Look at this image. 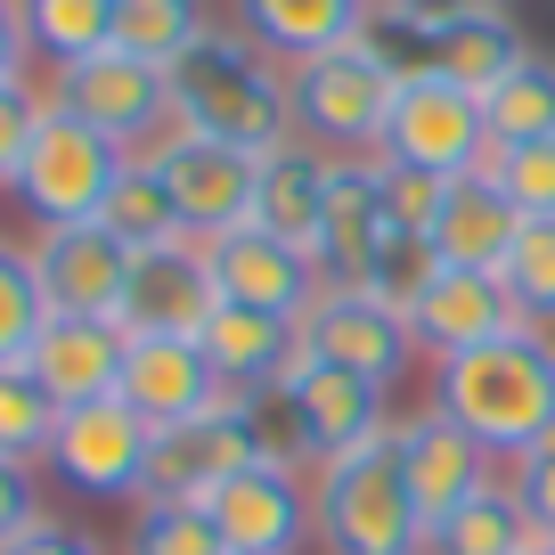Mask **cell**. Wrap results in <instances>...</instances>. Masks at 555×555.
<instances>
[{
    "label": "cell",
    "instance_id": "obj_1",
    "mask_svg": "<svg viewBox=\"0 0 555 555\" xmlns=\"http://www.w3.org/2000/svg\"><path fill=\"white\" fill-rule=\"evenodd\" d=\"M434 409L457 416L499 466H515L555 441V351L539 344V327H515L482 351L434 360Z\"/></svg>",
    "mask_w": 555,
    "mask_h": 555
},
{
    "label": "cell",
    "instance_id": "obj_2",
    "mask_svg": "<svg viewBox=\"0 0 555 555\" xmlns=\"http://www.w3.org/2000/svg\"><path fill=\"white\" fill-rule=\"evenodd\" d=\"M172 122L196 139H221L245 156H270L295 139V99H286V66L237 25H212L189 57L172 66Z\"/></svg>",
    "mask_w": 555,
    "mask_h": 555
},
{
    "label": "cell",
    "instance_id": "obj_3",
    "mask_svg": "<svg viewBox=\"0 0 555 555\" xmlns=\"http://www.w3.org/2000/svg\"><path fill=\"white\" fill-rule=\"evenodd\" d=\"M254 416H261V450H270L278 466H302V474L367 450L376 434H392L384 384L351 376V367H335V360H311V351L286 367L278 392L254 400Z\"/></svg>",
    "mask_w": 555,
    "mask_h": 555
},
{
    "label": "cell",
    "instance_id": "obj_4",
    "mask_svg": "<svg viewBox=\"0 0 555 555\" xmlns=\"http://www.w3.org/2000/svg\"><path fill=\"white\" fill-rule=\"evenodd\" d=\"M400 50L376 34L344 41L327 57H302L286 66V99H295V139H311L319 156H376L384 147V122H392L400 99Z\"/></svg>",
    "mask_w": 555,
    "mask_h": 555
},
{
    "label": "cell",
    "instance_id": "obj_5",
    "mask_svg": "<svg viewBox=\"0 0 555 555\" xmlns=\"http://www.w3.org/2000/svg\"><path fill=\"white\" fill-rule=\"evenodd\" d=\"M425 539H434V522H425L409 474H400L392 434L319 466V547L327 555H425Z\"/></svg>",
    "mask_w": 555,
    "mask_h": 555
},
{
    "label": "cell",
    "instance_id": "obj_6",
    "mask_svg": "<svg viewBox=\"0 0 555 555\" xmlns=\"http://www.w3.org/2000/svg\"><path fill=\"white\" fill-rule=\"evenodd\" d=\"M122 164H131V147H115L106 131H90L82 115H66V106L50 99V115H41L34 131V156H25L17 172V205L34 229H82L106 212V196H115Z\"/></svg>",
    "mask_w": 555,
    "mask_h": 555
},
{
    "label": "cell",
    "instance_id": "obj_7",
    "mask_svg": "<svg viewBox=\"0 0 555 555\" xmlns=\"http://www.w3.org/2000/svg\"><path fill=\"white\" fill-rule=\"evenodd\" d=\"M384 164H416V172H441V180H466L482 172L490 156V115L474 90H457L441 66L416 57L400 74V99H392V122H384Z\"/></svg>",
    "mask_w": 555,
    "mask_h": 555
},
{
    "label": "cell",
    "instance_id": "obj_8",
    "mask_svg": "<svg viewBox=\"0 0 555 555\" xmlns=\"http://www.w3.org/2000/svg\"><path fill=\"white\" fill-rule=\"evenodd\" d=\"M147 466H156V425L131 400H90V409L57 416V441L41 457V474L74 490V499H106V506H139L147 499Z\"/></svg>",
    "mask_w": 555,
    "mask_h": 555
},
{
    "label": "cell",
    "instance_id": "obj_9",
    "mask_svg": "<svg viewBox=\"0 0 555 555\" xmlns=\"http://www.w3.org/2000/svg\"><path fill=\"white\" fill-rule=\"evenodd\" d=\"M50 99L66 106V115H82L90 131H106L115 147H131V156H147V147L172 131V74L131 57V50H99V57H82V66H66Z\"/></svg>",
    "mask_w": 555,
    "mask_h": 555
},
{
    "label": "cell",
    "instance_id": "obj_10",
    "mask_svg": "<svg viewBox=\"0 0 555 555\" xmlns=\"http://www.w3.org/2000/svg\"><path fill=\"white\" fill-rule=\"evenodd\" d=\"M212 531H221L229 555H302L319 539V490L302 466H278V457H261V466L229 474L221 490L205 499Z\"/></svg>",
    "mask_w": 555,
    "mask_h": 555
},
{
    "label": "cell",
    "instance_id": "obj_11",
    "mask_svg": "<svg viewBox=\"0 0 555 555\" xmlns=\"http://www.w3.org/2000/svg\"><path fill=\"white\" fill-rule=\"evenodd\" d=\"M147 164L164 172V189H172L180 221H189L196 245L229 237V229L254 221V189H261V156H245V147H221V139H196V131H164L156 147H147Z\"/></svg>",
    "mask_w": 555,
    "mask_h": 555
},
{
    "label": "cell",
    "instance_id": "obj_12",
    "mask_svg": "<svg viewBox=\"0 0 555 555\" xmlns=\"http://www.w3.org/2000/svg\"><path fill=\"white\" fill-rule=\"evenodd\" d=\"M261 457H270V450H261L254 400H229V409H212V416H189V425H164V434H156L147 499H189V506H205L229 474L261 466Z\"/></svg>",
    "mask_w": 555,
    "mask_h": 555
},
{
    "label": "cell",
    "instance_id": "obj_13",
    "mask_svg": "<svg viewBox=\"0 0 555 555\" xmlns=\"http://www.w3.org/2000/svg\"><path fill=\"white\" fill-rule=\"evenodd\" d=\"M302 351L351 367V376H367V384H384V392L425 360L416 335H409V311L360 295V286H327V295L311 302V319H302Z\"/></svg>",
    "mask_w": 555,
    "mask_h": 555
},
{
    "label": "cell",
    "instance_id": "obj_14",
    "mask_svg": "<svg viewBox=\"0 0 555 555\" xmlns=\"http://www.w3.org/2000/svg\"><path fill=\"white\" fill-rule=\"evenodd\" d=\"M205 270L212 286H221V302H245V311H270V319H311V302L327 295V278H319V261L302 254V245L270 237V229H229V237L205 245Z\"/></svg>",
    "mask_w": 555,
    "mask_h": 555
},
{
    "label": "cell",
    "instance_id": "obj_15",
    "mask_svg": "<svg viewBox=\"0 0 555 555\" xmlns=\"http://www.w3.org/2000/svg\"><path fill=\"white\" fill-rule=\"evenodd\" d=\"M131 261L139 254L106 221L34 229V270H41V295H50V319H122Z\"/></svg>",
    "mask_w": 555,
    "mask_h": 555
},
{
    "label": "cell",
    "instance_id": "obj_16",
    "mask_svg": "<svg viewBox=\"0 0 555 555\" xmlns=\"http://www.w3.org/2000/svg\"><path fill=\"white\" fill-rule=\"evenodd\" d=\"M115 400H131V409L164 434V425H189V416L229 409L237 392L221 384V367L205 360V344H196V335H131Z\"/></svg>",
    "mask_w": 555,
    "mask_h": 555
},
{
    "label": "cell",
    "instance_id": "obj_17",
    "mask_svg": "<svg viewBox=\"0 0 555 555\" xmlns=\"http://www.w3.org/2000/svg\"><path fill=\"white\" fill-rule=\"evenodd\" d=\"M392 441H400V474H409L425 522H450L466 499H482V490L499 482V457H490L482 441L457 425V416H441L434 400H425L416 416H400Z\"/></svg>",
    "mask_w": 555,
    "mask_h": 555
},
{
    "label": "cell",
    "instance_id": "obj_18",
    "mask_svg": "<svg viewBox=\"0 0 555 555\" xmlns=\"http://www.w3.org/2000/svg\"><path fill=\"white\" fill-rule=\"evenodd\" d=\"M522 311L506 295L499 270H434V286L409 302V335L425 360H457V351H482L499 335H515Z\"/></svg>",
    "mask_w": 555,
    "mask_h": 555
},
{
    "label": "cell",
    "instance_id": "obj_19",
    "mask_svg": "<svg viewBox=\"0 0 555 555\" xmlns=\"http://www.w3.org/2000/svg\"><path fill=\"white\" fill-rule=\"evenodd\" d=\"M392 245V212H384V164L376 156H335L327 180V221H319V278L327 286H367L376 254Z\"/></svg>",
    "mask_w": 555,
    "mask_h": 555
},
{
    "label": "cell",
    "instance_id": "obj_20",
    "mask_svg": "<svg viewBox=\"0 0 555 555\" xmlns=\"http://www.w3.org/2000/svg\"><path fill=\"white\" fill-rule=\"evenodd\" d=\"M212 311H221V286L205 270V245H156L131 261V286H122L131 335H205Z\"/></svg>",
    "mask_w": 555,
    "mask_h": 555
},
{
    "label": "cell",
    "instance_id": "obj_21",
    "mask_svg": "<svg viewBox=\"0 0 555 555\" xmlns=\"http://www.w3.org/2000/svg\"><path fill=\"white\" fill-rule=\"evenodd\" d=\"M122 351H131V327H122V319H50L25 367H34V384L57 409H90V400H115Z\"/></svg>",
    "mask_w": 555,
    "mask_h": 555
},
{
    "label": "cell",
    "instance_id": "obj_22",
    "mask_svg": "<svg viewBox=\"0 0 555 555\" xmlns=\"http://www.w3.org/2000/svg\"><path fill=\"white\" fill-rule=\"evenodd\" d=\"M205 360L221 367V384L237 400H261L286 384V367L302 360V327L295 319H270V311H245V302H221V311L205 319Z\"/></svg>",
    "mask_w": 555,
    "mask_h": 555
},
{
    "label": "cell",
    "instance_id": "obj_23",
    "mask_svg": "<svg viewBox=\"0 0 555 555\" xmlns=\"http://www.w3.org/2000/svg\"><path fill=\"white\" fill-rule=\"evenodd\" d=\"M376 9L384 0H237V34H254L278 66H302L376 34Z\"/></svg>",
    "mask_w": 555,
    "mask_h": 555
},
{
    "label": "cell",
    "instance_id": "obj_24",
    "mask_svg": "<svg viewBox=\"0 0 555 555\" xmlns=\"http://www.w3.org/2000/svg\"><path fill=\"white\" fill-rule=\"evenodd\" d=\"M327 180H335V156H319L311 139H286L261 156V189H254V229L319 254V221H327Z\"/></svg>",
    "mask_w": 555,
    "mask_h": 555
},
{
    "label": "cell",
    "instance_id": "obj_25",
    "mask_svg": "<svg viewBox=\"0 0 555 555\" xmlns=\"http://www.w3.org/2000/svg\"><path fill=\"white\" fill-rule=\"evenodd\" d=\"M515 237H522V212L506 205L499 180H490V172L450 180V205H441V221H434L441 270H506Z\"/></svg>",
    "mask_w": 555,
    "mask_h": 555
},
{
    "label": "cell",
    "instance_id": "obj_26",
    "mask_svg": "<svg viewBox=\"0 0 555 555\" xmlns=\"http://www.w3.org/2000/svg\"><path fill=\"white\" fill-rule=\"evenodd\" d=\"M522 57H531V50H522L515 17H506L499 0H482L474 17H457L450 34H434V41H425V66H441L457 90H474V99H490V90H499L506 74L522 66Z\"/></svg>",
    "mask_w": 555,
    "mask_h": 555
},
{
    "label": "cell",
    "instance_id": "obj_27",
    "mask_svg": "<svg viewBox=\"0 0 555 555\" xmlns=\"http://www.w3.org/2000/svg\"><path fill=\"white\" fill-rule=\"evenodd\" d=\"M539 547H547V539L531 531L515 482H490L482 499H466L450 522H434V539H425V555H539Z\"/></svg>",
    "mask_w": 555,
    "mask_h": 555
},
{
    "label": "cell",
    "instance_id": "obj_28",
    "mask_svg": "<svg viewBox=\"0 0 555 555\" xmlns=\"http://www.w3.org/2000/svg\"><path fill=\"white\" fill-rule=\"evenodd\" d=\"M99 221L115 229L131 254H156V245H196L189 221H180V205H172V189H164V172H156L147 156L122 164V180H115V196H106Z\"/></svg>",
    "mask_w": 555,
    "mask_h": 555
},
{
    "label": "cell",
    "instance_id": "obj_29",
    "mask_svg": "<svg viewBox=\"0 0 555 555\" xmlns=\"http://www.w3.org/2000/svg\"><path fill=\"white\" fill-rule=\"evenodd\" d=\"M205 34H212L205 0H115V50L147 57V66H164V74H172Z\"/></svg>",
    "mask_w": 555,
    "mask_h": 555
},
{
    "label": "cell",
    "instance_id": "obj_30",
    "mask_svg": "<svg viewBox=\"0 0 555 555\" xmlns=\"http://www.w3.org/2000/svg\"><path fill=\"white\" fill-rule=\"evenodd\" d=\"M25 34H34V57L66 74L82 57L115 50V0H25Z\"/></svg>",
    "mask_w": 555,
    "mask_h": 555
},
{
    "label": "cell",
    "instance_id": "obj_31",
    "mask_svg": "<svg viewBox=\"0 0 555 555\" xmlns=\"http://www.w3.org/2000/svg\"><path fill=\"white\" fill-rule=\"evenodd\" d=\"M490 115V147H522V139H555V57H522L499 90L482 99Z\"/></svg>",
    "mask_w": 555,
    "mask_h": 555
},
{
    "label": "cell",
    "instance_id": "obj_32",
    "mask_svg": "<svg viewBox=\"0 0 555 555\" xmlns=\"http://www.w3.org/2000/svg\"><path fill=\"white\" fill-rule=\"evenodd\" d=\"M50 327V295H41V270H34V245H9L0 237V367H25Z\"/></svg>",
    "mask_w": 555,
    "mask_h": 555
},
{
    "label": "cell",
    "instance_id": "obj_33",
    "mask_svg": "<svg viewBox=\"0 0 555 555\" xmlns=\"http://www.w3.org/2000/svg\"><path fill=\"white\" fill-rule=\"evenodd\" d=\"M57 400L34 384V367H0V457H25V466H41L57 441Z\"/></svg>",
    "mask_w": 555,
    "mask_h": 555
},
{
    "label": "cell",
    "instance_id": "obj_34",
    "mask_svg": "<svg viewBox=\"0 0 555 555\" xmlns=\"http://www.w3.org/2000/svg\"><path fill=\"white\" fill-rule=\"evenodd\" d=\"M122 555H229L205 506L189 499H139L131 506V547Z\"/></svg>",
    "mask_w": 555,
    "mask_h": 555
},
{
    "label": "cell",
    "instance_id": "obj_35",
    "mask_svg": "<svg viewBox=\"0 0 555 555\" xmlns=\"http://www.w3.org/2000/svg\"><path fill=\"white\" fill-rule=\"evenodd\" d=\"M506 295H515L522 327H555V221H522L515 254H506Z\"/></svg>",
    "mask_w": 555,
    "mask_h": 555
},
{
    "label": "cell",
    "instance_id": "obj_36",
    "mask_svg": "<svg viewBox=\"0 0 555 555\" xmlns=\"http://www.w3.org/2000/svg\"><path fill=\"white\" fill-rule=\"evenodd\" d=\"M482 172L506 189L522 221H555V139H522V147H490Z\"/></svg>",
    "mask_w": 555,
    "mask_h": 555
},
{
    "label": "cell",
    "instance_id": "obj_37",
    "mask_svg": "<svg viewBox=\"0 0 555 555\" xmlns=\"http://www.w3.org/2000/svg\"><path fill=\"white\" fill-rule=\"evenodd\" d=\"M384 164V156H376ZM441 205H450V180L441 172H416V164H384V212H392L400 237H434Z\"/></svg>",
    "mask_w": 555,
    "mask_h": 555
},
{
    "label": "cell",
    "instance_id": "obj_38",
    "mask_svg": "<svg viewBox=\"0 0 555 555\" xmlns=\"http://www.w3.org/2000/svg\"><path fill=\"white\" fill-rule=\"evenodd\" d=\"M41 115H50V99H41L34 82H0V189H17L25 156H34Z\"/></svg>",
    "mask_w": 555,
    "mask_h": 555
},
{
    "label": "cell",
    "instance_id": "obj_39",
    "mask_svg": "<svg viewBox=\"0 0 555 555\" xmlns=\"http://www.w3.org/2000/svg\"><path fill=\"white\" fill-rule=\"evenodd\" d=\"M41 515H50V506H41V466L0 457V547H9V539H25Z\"/></svg>",
    "mask_w": 555,
    "mask_h": 555
},
{
    "label": "cell",
    "instance_id": "obj_40",
    "mask_svg": "<svg viewBox=\"0 0 555 555\" xmlns=\"http://www.w3.org/2000/svg\"><path fill=\"white\" fill-rule=\"evenodd\" d=\"M474 9H482V0H384L376 25H392V34H409L416 50H425L434 34H450V25H457V17H474Z\"/></svg>",
    "mask_w": 555,
    "mask_h": 555
},
{
    "label": "cell",
    "instance_id": "obj_41",
    "mask_svg": "<svg viewBox=\"0 0 555 555\" xmlns=\"http://www.w3.org/2000/svg\"><path fill=\"white\" fill-rule=\"evenodd\" d=\"M506 482H515V499H522V515H531V531L555 547V441H547V450H531V457H515V474H506Z\"/></svg>",
    "mask_w": 555,
    "mask_h": 555
},
{
    "label": "cell",
    "instance_id": "obj_42",
    "mask_svg": "<svg viewBox=\"0 0 555 555\" xmlns=\"http://www.w3.org/2000/svg\"><path fill=\"white\" fill-rule=\"evenodd\" d=\"M0 555H106V539L99 531H82V522H57V515H41L25 539H9Z\"/></svg>",
    "mask_w": 555,
    "mask_h": 555
},
{
    "label": "cell",
    "instance_id": "obj_43",
    "mask_svg": "<svg viewBox=\"0 0 555 555\" xmlns=\"http://www.w3.org/2000/svg\"><path fill=\"white\" fill-rule=\"evenodd\" d=\"M0 82H34V34H25V0H0Z\"/></svg>",
    "mask_w": 555,
    "mask_h": 555
},
{
    "label": "cell",
    "instance_id": "obj_44",
    "mask_svg": "<svg viewBox=\"0 0 555 555\" xmlns=\"http://www.w3.org/2000/svg\"><path fill=\"white\" fill-rule=\"evenodd\" d=\"M539 344H547V351H555V327H539Z\"/></svg>",
    "mask_w": 555,
    "mask_h": 555
},
{
    "label": "cell",
    "instance_id": "obj_45",
    "mask_svg": "<svg viewBox=\"0 0 555 555\" xmlns=\"http://www.w3.org/2000/svg\"><path fill=\"white\" fill-rule=\"evenodd\" d=\"M539 555H547V547H539Z\"/></svg>",
    "mask_w": 555,
    "mask_h": 555
},
{
    "label": "cell",
    "instance_id": "obj_46",
    "mask_svg": "<svg viewBox=\"0 0 555 555\" xmlns=\"http://www.w3.org/2000/svg\"><path fill=\"white\" fill-rule=\"evenodd\" d=\"M547 555H555V547H547Z\"/></svg>",
    "mask_w": 555,
    "mask_h": 555
}]
</instances>
